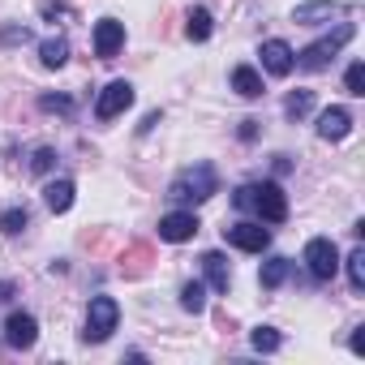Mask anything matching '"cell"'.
<instances>
[{
  "label": "cell",
  "instance_id": "obj_1",
  "mask_svg": "<svg viewBox=\"0 0 365 365\" xmlns=\"http://www.w3.org/2000/svg\"><path fill=\"white\" fill-rule=\"evenodd\" d=\"M211 194H220V176L211 163H194V168H180L172 176V185H168V198L180 202V207H198L207 202Z\"/></svg>",
  "mask_w": 365,
  "mask_h": 365
},
{
  "label": "cell",
  "instance_id": "obj_2",
  "mask_svg": "<svg viewBox=\"0 0 365 365\" xmlns=\"http://www.w3.org/2000/svg\"><path fill=\"white\" fill-rule=\"evenodd\" d=\"M352 35H356V26L352 22H339L331 35H322V39H314L309 48H301L297 56H292V69H305V73H322L335 56H339V48L344 43H352Z\"/></svg>",
  "mask_w": 365,
  "mask_h": 365
},
{
  "label": "cell",
  "instance_id": "obj_3",
  "mask_svg": "<svg viewBox=\"0 0 365 365\" xmlns=\"http://www.w3.org/2000/svg\"><path fill=\"white\" fill-rule=\"evenodd\" d=\"M120 322V305L116 297H91L86 305V327H82V344H103Z\"/></svg>",
  "mask_w": 365,
  "mask_h": 365
},
{
  "label": "cell",
  "instance_id": "obj_4",
  "mask_svg": "<svg viewBox=\"0 0 365 365\" xmlns=\"http://www.w3.org/2000/svg\"><path fill=\"white\" fill-rule=\"evenodd\" d=\"M262 224H284L288 220V194L279 190V180H262V185H254V207Z\"/></svg>",
  "mask_w": 365,
  "mask_h": 365
},
{
  "label": "cell",
  "instance_id": "obj_5",
  "mask_svg": "<svg viewBox=\"0 0 365 365\" xmlns=\"http://www.w3.org/2000/svg\"><path fill=\"white\" fill-rule=\"evenodd\" d=\"M301 262L309 267V275H314V279H335V271H339V250H335V241H331V237H314V241L305 245Z\"/></svg>",
  "mask_w": 365,
  "mask_h": 365
},
{
  "label": "cell",
  "instance_id": "obj_6",
  "mask_svg": "<svg viewBox=\"0 0 365 365\" xmlns=\"http://www.w3.org/2000/svg\"><path fill=\"white\" fill-rule=\"evenodd\" d=\"M133 103V86L125 82V78H116V82H108L103 91H99V99H95V120H116L125 108Z\"/></svg>",
  "mask_w": 365,
  "mask_h": 365
},
{
  "label": "cell",
  "instance_id": "obj_7",
  "mask_svg": "<svg viewBox=\"0 0 365 365\" xmlns=\"http://www.w3.org/2000/svg\"><path fill=\"white\" fill-rule=\"evenodd\" d=\"M198 215L194 211H168L163 220H159V241H168V245H185V241H194L198 237Z\"/></svg>",
  "mask_w": 365,
  "mask_h": 365
},
{
  "label": "cell",
  "instance_id": "obj_8",
  "mask_svg": "<svg viewBox=\"0 0 365 365\" xmlns=\"http://www.w3.org/2000/svg\"><path fill=\"white\" fill-rule=\"evenodd\" d=\"M35 339H39V322H35V314L14 309V314L5 318V344H9L14 352H26V348H35Z\"/></svg>",
  "mask_w": 365,
  "mask_h": 365
},
{
  "label": "cell",
  "instance_id": "obj_9",
  "mask_svg": "<svg viewBox=\"0 0 365 365\" xmlns=\"http://www.w3.org/2000/svg\"><path fill=\"white\" fill-rule=\"evenodd\" d=\"M224 241H228V245H237V250H245V254H262V250L271 245V232H267L262 224H250V220H241V224L224 228Z\"/></svg>",
  "mask_w": 365,
  "mask_h": 365
},
{
  "label": "cell",
  "instance_id": "obj_10",
  "mask_svg": "<svg viewBox=\"0 0 365 365\" xmlns=\"http://www.w3.org/2000/svg\"><path fill=\"white\" fill-rule=\"evenodd\" d=\"M344 14H348V5H339V0H301V5L292 9V22H301V26H322V22L344 18Z\"/></svg>",
  "mask_w": 365,
  "mask_h": 365
},
{
  "label": "cell",
  "instance_id": "obj_11",
  "mask_svg": "<svg viewBox=\"0 0 365 365\" xmlns=\"http://www.w3.org/2000/svg\"><path fill=\"white\" fill-rule=\"evenodd\" d=\"M91 39H95V56H99V61H112V56L125 48V22H116V18H99Z\"/></svg>",
  "mask_w": 365,
  "mask_h": 365
},
{
  "label": "cell",
  "instance_id": "obj_12",
  "mask_svg": "<svg viewBox=\"0 0 365 365\" xmlns=\"http://www.w3.org/2000/svg\"><path fill=\"white\" fill-rule=\"evenodd\" d=\"M258 56H262V69L271 73V78H288L292 73V48L284 43V39H267L262 48H258Z\"/></svg>",
  "mask_w": 365,
  "mask_h": 365
},
{
  "label": "cell",
  "instance_id": "obj_13",
  "mask_svg": "<svg viewBox=\"0 0 365 365\" xmlns=\"http://www.w3.org/2000/svg\"><path fill=\"white\" fill-rule=\"evenodd\" d=\"M352 133V112L348 108H327L318 112V138L322 142H344Z\"/></svg>",
  "mask_w": 365,
  "mask_h": 365
},
{
  "label": "cell",
  "instance_id": "obj_14",
  "mask_svg": "<svg viewBox=\"0 0 365 365\" xmlns=\"http://www.w3.org/2000/svg\"><path fill=\"white\" fill-rule=\"evenodd\" d=\"M73 194H78V185H73L69 176H61V180H48L43 202H48V211H52V215H65V211L73 207Z\"/></svg>",
  "mask_w": 365,
  "mask_h": 365
},
{
  "label": "cell",
  "instance_id": "obj_15",
  "mask_svg": "<svg viewBox=\"0 0 365 365\" xmlns=\"http://www.w3.org/2000/svg\"><path fill=\"white\" fill-rule=\"evenodd\" d=\"M202 271H207V284H211L215 292H228L232 271H228V258H224L220 250H207V254H202Z\"/></svg>",
  "mask_w": 365,
  "mask_h": 365
},
{
  "label": "cell",
  "instance_id": "obj_16",
  "mask_svg": "<svg viewBox=\"0 0 365 365\" xmlns=\"http://www.w3.org/2000/svg\"><path fill=\"white\" fill-rule=\"evenodd\" d=\"M228 82H232V91H237L241 99H258V95H262V73H258L254 65H237Z\"/></svg>",
  "mask_w": 365,
  "mask_h": 365
},
{
  "label": "cell",
  "instance_id": "obj_17",
  "mask_svg": "<svg viewBox=\"0 0 365 365\" xmlns=\"http://www.w3.org/2000/svg\"><path fill=\"white\" fill-rule=\"evenodd\" d=\"M39 61H43V69H61V65L69 61V39H65V35L43 39V43H39Z\"/></svg>",
  "mask_w": 365,
  "mask_h": 365
},
{
  "label": "cell",
  "instance_id": "obj_18",
  "mask_svg": "<svg viewBox=\"0 0 365 365\" xmlns=\"http://www.w3.org/2000/svg\"><path fill=\"white\" fill-rule=\"evenodd\" d=\"M211 31H215V18H211V9H190V22H185V35L194 39V43H207L211 39Z\"/></svg>",
  "mask_w": 365,
  "mask_h": 365
},
{
  "label": "cell",
  "instance_id": "obj_19",
  "mask_svg": "<svg viewBox=\"0 0 365 365\" xmlns=\"http://www.w3.org/2000/svg\"><path fill=\"white\" fill-rule=\"evenodd\" d=\"M288 271H292V262H288V258H267V262H262V271H258V284L271 292V288H279V284L288 279Z\"/></svg>",
  "mask_w": 365,
  "mask_h": 365
},
{
  "label": "cell",
  "instance_id": "obj_20",
  "mask_svg": "<svg viewBox=\"0 0 365 365\" xmlns=\"http://www.w3.org/2000/svg\"><path fill=\"white\" fill-rule=\"evenodd\" d=\"M339 267H348V284H352V292L361 297V292H365V250L356 245V250H352Z\"/></svg>",
  "mask_w": 365,
  "mask_h": 365
},
{
  "label": "cell",
  "instance_id": "obj_21",
  "mask_svg": "<svg viewBox=\"0 0 365 365\" xmlns=\"http://www.w3.org/2000/svg\"><path fill=\"white\" fill-rule=\"evenodd\" d=\"M180 309H185V314H202L207 309V284L190 279L185 288H180Z\"/></svg>",
  "mask_w": 365,
  "mask_h": 365
},
{
  "label": "cell",
  "instance_id": "obj_22",
  "mask_svg": "<svg viewBox=\"0 0 365 365\" xmlns=\"http://www.w3.org/2000/svg\"><path fill=\"white\" fill-rule=\"evenodd\" d=\"M314 112V91H292L288 99H284V116L288 120H301V116H309Z\"/></svg>",
  "mask_w": 365,
  "mask_h": 365
},
{
  "label": "cell",
  "instance_id": "obj_23",
  "mask_svg": "<svg viewBox=\"0 0 365 365\" xmlns=\"http://www.w3.org/2000/svg\"><path fill=\"white\" fill-rule=\"evenodd\" d=\"M250 344H254V352H279L284 348V335L275 327H254L250 331Z\"/></svg>",
  "mask_w": 365,
  "mask_h": 365
},
{
  "label": "cell",
  "instance_id": "obj_24",
  "mask_svg": "<svg viewBox=\"0 0 365 365\" xmlns=\"http://www.w3.org/2000/svg\"><path fill=\"white\" fill-rule=\"evenodd\" d=\"M31 224V215H26V207H9L5 215H0V232H9V237H18L22 228Z\"/></svg>",
  "mask_w": 365,
  "mask_h": 365
},
{
  "label": "cell",
  "instance_id": "obj_25",
  "mask_svg": "<svg viewBox=\"0 0 365 365\" xmlns=\"http://www.w3.org/2000/svg\"><path fill=\"white\" fill-rule=\"evenodd\" d=\"M344 91H348V95H356V99L365 95V65H361V61H352V65H348V73H344Z\"/></svg>",
  "mask_w": 365,
  "mask_h": 365
},
{
  "label": "cell",
  "instance_id": "obj_26",
  "mask_svg": "<svg viewBox=\"0 0 365 365\" xmlns=\"http://www.w3.org/2000/svg\"><path fill=\"white\" fill-rule=\"evenodd\" d=\"M73 99L69 95H39V112H61V116H73Z\"/></svg>",
  "mask_w": 365,
  "mask_h": 365
},
{
  "label": "cell",
  "instance_id": "obj_27",
  "mask_svg": "<svg viewBox=\"0 0 365 365\" xmlns=\"http://www.w3.org/2000/svg\"><path fill=\"white\" fill-rule=\"evenodd\" d=\"M146 262H150V245H133L129 258H125V275H142Z\"/></svg>",
  "mask_w": 365,
  "mask_h": 365
},
{
  "label": "cell",
  "instance_id": "obj_28",
  "mask_svg": "<svg viewBox=\"0 0 365 365\" xmlns=\"http://www.w3.org/2000/svg\"><path fill=\"white\" fill-rule=\"evenodd\" d=\"M52 168H56V150H52V146H39V150H35V159H31V172H39V176H43V172H52Z\"/></svg>",
  "mask_w": 365,
  "mask_h": 365
},
{
  "label": "cell",
  "instance_id": "obj_29",
  "mask_svg": "<svg viewBox=\"0 0 365 365\" xmlns=\"http://www.w3.org/2000/svg\"><path fill=\"white\" fill-rule=\"evenodd\" d=\"M26 39H31V31H26V26H5V31H0V43H5V48L26 43Z\"/></svg>",
  "mask_w": 365,
  "mask_h": 365
},
{
  "label": "cell",
  "instance_id": "obj_30",
  "mask_svg": "<svg viewBox=\"0 0 365 365\" xmlns=\"http://www.w3.org/2000/svg\"><path fill=\"white\" fill-rule=\"evenodd\" d=\"M232 207H237V211H250V207H254V185H241V190L232 194Z\"/></svg>",
  "mask_w": 365,
  "mask_h": 365
},
{
  "label": "cell",
  "instance_id": "obj_31",
  "mask_svg": "<svg viewBox=\"0 0 365 365\" xmlns=\"http://www.w3.org/2000/svg\"><path fill=\"white\" fill-rule=\"evenodd\" d=\"M43 18H48V22H56V18H69V5H52V0H48V5H43Z\"/></svg>",
  "mask_w": 365,
  "mask_h": 365
},
{
  "label": "cell",
  "instance_id": "obj_32",
  "mask_svg": "<svg viewBox=\"0 0 365 365\" xmlns=\"http://www.w3.org/2000/svg\"><path fill=\"white\" fill-rule=\"evenodd\" d=\"M352 352H356V356H365V327H356V331H352Z\"/></svg>",
  "mask_w": 365,
  "mask_h": 365
},
{
  "label": "cell",
  "instance_id": "obj_33",
  "mask_svg": "<svg viewBox=\"0 0 365 365\" xmlns=\"http://www.w3.org/2000/svg\"><path fill=\"white\" fill-rule=\"evenodd\" d=\"M241 138L254 142V138H258V120H241Z\"/></svg>",
  "mask_w": 365,
  "mask_h": 365
},
{
  "label": "cell",
  "instance_id": "obj_34",
  "mask_svg": "<svg viewBox=\"0 0 365 365\" xmlns=\"http://www.w3.org/2000/svg\"><path fill=\"white\" fill-rule=\"evenodd\" d=\"M159 120H163V112H150V116H146V120H142V133H150V129H155V125H159Z\"/></svg>",
  "mask_w": 365,
  "mask_h": 365
},
{
  "label": "cell",
  "instance_id": "obj_35",
  "mask_svg": "<svg viewBox=\"0 0 365 365\" xmlns=\"http://www.w3.org/2000/svg\"><path fill=\"white\" fill-rule=\"evenodd\" d=\"M9 297H14V284H9V279H0V301H9Z\"/></svg>",
  "mask_w": 365,
  "mask_h": 365
}]
</instances>
